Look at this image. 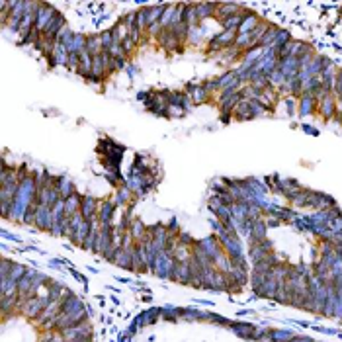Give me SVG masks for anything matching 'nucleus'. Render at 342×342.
Masks as SVG:
<instances>
[{
	"mask_svg": "<svg viewBox=\"0 0 342 342\" xmlns=\"http://www.w3.org/2000/svg\"><path fill=\"white\" fill-rule=\"evenodd\" d=\"M235 41H237V31H233V29H221L219 33H215V35L207 41L205 53H207V57L221 55L225 49L235 45Z\"/></svg>",
	"mask_w": 342,
	"mask_h": 342,
	"instance_id": "1",
	"label": "nucleus"
},
{
	"mask_svg": "<svg viewBox=\"0 0 342 342\" xmlns=\"http://www.w3.org/2000/svg\"><path fill=\"white\" fill-rule=\"evenodd\" d=\"M47 303H49V299H45V297H29L27 301H23L22 305H20V311L27 319H39V315L43 313Z\"/></svg>",
	"mask_w": 342,
	"mask_h": 342,
	"instance_id": "2",
	"label": "nucleus"
},
{
	"mask_svg": "<svg viewBox=\"0 0 342 342\" xmlns=\"http://www.w3.org/2000/svg\"><path fill=\"white\" fill-rule=\"evenodd\" d=\"M157 43H159V47L162 49V51H166L168 55H174V53H182L184 51V45L186 43H182L170 29H164L162 33H160L159 37H157Z\"/></svg>",
	"mask_w": 342,
	"mask_h": 342,
	"instance_id": "3",
	"label": "nucleus"
},
{
	"mask_svg": "<svg viewBox=\"0 0 342 342\" xmlns=\"http://www.w3.org/2000/svg\"><path fill=\"white\" fill-rule=\"evenodd\" d=\"M184 92L190 96V100H192V104H194V106H202V104H209V102H213V98L205 92L202 82H186Z\"/></svg>",
	"mask_w": 342,
	"mask_h": 342,
	"instance_id": "4",
	"label": "nucleus"
},
{
	"mask_svg": "<svg viewBox=\"0 0 342 342\" xmlns=\"http://www.w3.org/2000/svg\"><path fill=\"white\" fill-rule=\"evenodd\" d=\"M25 4H27V0H12L10 20H8V23H6V27H8V29H12L14 33H18V31H20L23 14H25Z\"/></svg>",
	"mask_w": 342,
	"mask_h": 342,
	"instance_id": "5",
	"label": "nucleus"
},
{
	"mask_svg": "<svg viewBox=\"0 0 342 342\" xmlns=\"http://www.w3.org/2000/svg\"><path fill=\"white\" fill-rule=\"evenodd\" d=\"M115 211H117V205H115L114 198L100 200V209H98V221H100V225H114Z\"/></svg>",
	"mask_w": 342,
	"mask_h": 342,
	"instance_id": "6",
	"label": "nucleus"
},
{
	"mask_svg": "<svg viewBox=\"0 0 342 342\" xmlns=\"http://www.w3.org/2000/svg\"><path fill=\"white\" fill-rule=\"evenodd\" d=\"M337 110H339V102H337L335 94H329V96H325L323 100L317 102V114H319L325 121H333Z\"/></svg>",
	"mask_w": 342,
	"mask_h": 342,
	"instance_id": "7",
	"label": "nucleus"
},
{
	"mask_svg": "<svg viewBox=\"0 0 342 342\" xmlns=\"http://www.w3.org/2000/svg\"><path fill=\"white\" fill-rule=\"evenodd\" d=\"M98 209H100V200H96L92 194H84L80 204V215L84 217V221L92 223L94 219H98Z\"/></svg>",
	"mask_w": 342,
	"mask_h": 342,
	"instance_id": "8",
	"label": "nucleus"
},
{
	"mask_svg": "<svg viewBox=\"0 0 342 342\" xmlns=\"http://www.w3.org/2000/svg\"><path fill=\"white\" fill-rule=\"evenodd\" d=\"M67 25V18H65V14H61L59 10H57V14L51 18V22L45 25V29H43V37H47V39H51V41H57V37H59V33L63 31V27Z\"/></svg>",
	"mask_w": 342,
	"mask_h": 342,
	"instance_id": "9",
	"label": "nucleus"
},
{
	"mask_svg": "<svg viewBox=\"0 0 342 342\" xmlns=\"http://www.w3.org/2000/svg\"><path fill=\"white\" fill-rule=\"evenodd\" d=\"M57 14V8L49 2H39V8H37V14H35V29H39L43 33L45 25L51 22V18Z\"/></svg>",
	"mask_w": 342,
	"mask_h": 342,
	"instance_id": "10",
	"label": "nucleus"
},
{
	"mask_svg": "<svg viewBox=\"0 0 342 342\" xmlns=\"http://www.w3.org/2000/svg\"><path fill=\"white\" fill-rule=\"evenodd\" d=\"M317 114V100L313 94L303 92L297 98V115L299 117H309V115Z\"/></svg>",
	"mask_w": 342,
	"mask_h": 342,
	"instance_id": "11",
	"label": "nucleus"
},
{
	"mask_svg": "<svg viewBox=\"0 0 342 342\" xmlns=\"http://www.w3.org/2000/svg\"><path fill=\"white\" fill-rule=\"evenodd\" d=\"M35 227L39 231H51L53 227V211L49 205H35Z\"/></svg>",
	"mask_w": 342,
	"mask_h": 342,
	"instance_id": "12",
	"label": "nucleus"
},
{
	"mask_svg": "<svg viewBox=\"0 0 342 342\" xmlns=\"http://www.w3.org/2000/svg\"><path fill=\"white\" fill-rule=\"evenodd\" d=\"M67 61H68L67 47L57 41V43H55V51H53V57H51V59H47V67H49V68L67 67Z\"/></svg>",
	"mask_w": 342,
	"mask_h": 342,
	"instance_id": "13",
	"label": "nucleus"
},
{
	"mask_svg": "<svg viewBox=\"0 0 342 342\" xmlns=\"http://www.w3.org/2000/svg\"><path fill=\"white\" fill-rule=\"evenodd\" d=\"M243 8H245V6H243V4H239V2H219V8H217L215 18H217L219 22H223V20H227V18H231V16L239 14Z\"/></svg>",
	"mask_w": 342,
	"mask_h": 342,
	"instance_id": "14",
	"label": "nucleus"
},
{
	"mask_svg": "<svg viewBox=\"0 0 342 342\" xmlns=\"http://www.w3.org/2000/svg\"><path fill=\"white\" fill-rule=\"evenodd\" d=\"M55 190H57V192L61 194V198H65V200H67L68 196L76 194V186H74V182L68 180L65 174H57V178H55Z\"/></svg>",
	"mask_w": 342,
	"mask_h": 342,
	"instance_id": "15",
	"label": "nucleus"
},
{
	"mask_svg": "<svg viewBox=\"0 0 342 342\" xmlns=\"http://www.w3.org/2000/svg\"><path fill=\"white\" fill-rule=\"evenodd\" d=\"M278 68L286 74V78H292L299 74V59L297 57H286V59H278Z\"/></svg>",
	"mask_w": 342,
	"mask_h": 342,
	"instance_id": "16",
	"label": "nucleus"
},
{
	"mask_svg": "<svg viewBox=\"0 0 342 342\" xmlns=\"http://www.w3.org/2000/svg\"><path fill=\"white\" fill-rule=\"evenodd\" d=\"M196 8H198L200 23H204L209 18H215L217 8H219V2H196Z\"/></svg>",
	"mask_w": 342,
	"mask_h": 342,
	"instance_id": "17",
	"label": "nucleus"
},
{
	"mask_svg": "<svg viewBox=\"0 0 342 342\" xmlns=\"http://www.w3.org/2000/svg\"><path fill=\"white\" fill-rule=\"evenodd\" d=\"M262 53H264V49H262V47H254V49H249V51H245V53H243V59H241V65H239V67L245 68V70H251V68H254V65L258 63V59L262 57Z\"/></svg>",
	"mask_w": 342,
	"mask_h": 342,
	"instance_id": "18",
	"label": "nucleus"
},
{
	"mask_svg": "<svg viewBox=\"0 0 342 342\" xmlns=\"http://www.w3.org/2000/svg\"><path fill=\"white\" fill-rule=\"evenodd\" d=\"M112 198H114L117 209H123V207H127V205L135 200L133 192H131V190H129L125 184H123V186H119V188L115 190V196H112Z\"/></svg>",
	"mask_w": 342,
	"mask_h": 342,
	"instance_id": "19",
	"label": "nucleus"
},
{
	"mask_svg": "<svg viewBox=\"0 0 342 342\" xmlns=\"http://www.w3.org/2000/svg\"><path fill=\"white\" fill-rule=\"evenodd\" d=\"M335 205H339V204H337V200H335L333 196L315 190V202H313V209H315V211H327V209H331V207H335Z\"/></svg>",
	"mask_w": 342,
	"mask_h": 342,
	"instance_id": "20",
	"label": "nucleus"
},
{
	"mask_svg": "<svg viewBox=\"0 0 342 342\" xmlns=\"http://www.w3.org/2000/svg\"><path fill=\"white\" fill-rule=\"evenodd\" d=\"M67 47L68 55L70 53H76V55H80V53H84L86 51V33H82V31H76L74 33V37L70 39V43Z\"/></svg>",
	"mask_w": 342,
	"mask_h": 342,
	"instance_id": "21",
	"label": "nucleus"
},
{
	"mask_svg": "<svg viewBox=\"0 0 342 342\" xmlns=\"http://www.w3.org/2000/svg\"><path fill=\"white\" fill-rule=\"evenodd\" d=\"M86 53H90L92 57L104 53V47H102V37L98 31L94 33H86Z\"/></svg>",
	"mask_w": 342,
	"mask_h": 342,
	"instance_id": "22",
	"label": "nucleus"
},
{
	"mask_svg": "<svg viewBox=\"0 0 342 342\" xmlns=\"http://www.w3.org/2000/svg\"><path fill=\"white\" fill-rule=\"evenodd\" d=\"M92 65H94V57L90 53H80V67H78V76H82L84 80H88L92 76Z\"/></svg>",
	"mask_w": 342,
	"mask_h": 342,
	"instance_id": "23",
	"label": "nucleus"
},
{
	"mask_svg": "<svg viewBox=\"0 0 342 342\" xmlns=\"http://www.w3.org/2000/svg\"><path fill=\"white\" fill-rule=\"evenodd\" d=\"M166 6H168V2H159V4H151V6H147V22H149V25H151V23L160 22V18H162V14H164Z\"/></svg>",
	"mask_w": 342,
	"mask_h": 342,
	"instance_id": "24",
	"label": "nucleus"
},
{
	"mask_svg": "<svg viewBox=\"0 0 342 342\" xmlns=\"http://www.w3.org/2000/svg\"><path fill=\"white\" fill-rule=\"evenodd\" d=\"M80 204H82V194H72V196H68L67 200H65V215L67 217H72L74 213H78L80 211Z\"/></svg>",
	"mask_w": 342,
	"mask_h": 342,
	"instance_id": "25",
	"label": "nucleus"
},
{
	"mask_svg": "<svg viewBox=\"0 0 342 342\" xmlns=\"http://www.w3.org/2000/svg\"><path fill=\"white\" fill-rule=\"evenodd\" d=\"M260 20H262V18H260L258 14L251 12V14H249V16L243 20V23H241V27H239V31H237V33H239V35H249L252 29H254L258 23H260Z\"/></svg>",
	"mask_w": 342,
	"mask_h": 342,
	"instance_id": "26",
	"label": "nucleus"
},
{
	"mask_svg": "<svg viewBox=\"0 0 342 342\" xmlns=\"http://www.w3.org/2000/svg\"><path fill=\"white\" fill-rule=\"evenodd\" d=\"M184 23H188L190 27L198 25L200 23V18H198V8L194 2H184Z\"/></svg>",
	"mask_w": 342,
	"mask_h": 342,
	"instance_id": "27",
	"label": "nucleus"
},
{
	"mask_svg": "<svg viewBox=\"0 0 342 342\" xmlns=\"http://www.w3.org/2000/svg\"><path fill=\"white\" fill-rule=\"evenodd\" d=\"M278 31H280V25H278V23L270 22V27H268V29H266V33L260 37L258 47H262V49H266V47H272L274 41H276V35H278Z\"/></svg>",
	"mask_w": 342,
	"mask_h": 342,
	"instance_id": "28",
	"label": "nucleus"
},
{
	"mask_svg": "<svg viewBox=\"0 0 342 342\" xmlns=\"http://www.w3.org/2000/svg\"><path fill=\"white\" fill-rule=\"evenodd\" d=\"M129 233H131V237H133V241L135 243H141L143 239H145V235H147V225L141 221V219H133L131 221V225H129Z\"/></svg>",
	"mask_w": 342,
	"mask_h": 342,
	"instance_id": "29",
	"label": "nucleus"
},
{
	"mask_svg": "<svg viewBox=\"0 0 342 342\" xmlns=\"http://www.w3.org/2000/svg\"><path fill=\"white\" fill-rule=\"evenodd\" d=\"M55 43H57V41H51V39H47V37H43V35H41V37H39V41L35 43V49H37V51H39V53L45 57V61H47V59H51V57H53Z\"/></svg>",
	"mask_w": 342,
	"mask_h": 342,
	"instance_id": "30",
	"label": "nucleus"
},
{
	"mask_svg": "<svg viewBox=\"0 0 342 342\" xmlns=\"http://www.w3.org/2000/svg\"><path fill=\"white\" fill-rule=\"evenodd\" d=\"M176 8H178V4H168V6H166V10H164V14H162V18H160L162 29H170V27H172L174 16H176Z\"/></svg>",
	"mask_w": 342,
	"mask_h": 342,
	"instance_id": "31",
	"label": "nucleus"
},
{
	"mask_svg": "<svg viewBox=\"0 0 342 342\" xmlns=\"http://www.w3.org/2000/svg\"><path fill=\"white\" fill-rule=\"evenodd\" d=\"M292 41H294L292 31H290V29H282V27H280V31H278V35H276V41H274L272 49L274 51H278V49L286 47L288 43H292Z\"/></svg>",
	"mask_w": 342,
	"mask_h": 342,
	"instance_id": "32",
	"label": "nucleus"
},
{
	"mask_svg": "<svg viewBox=\"0 0 342 342\" xmlns=\"http://www.w3.org/2000/svg\"><path fill=\"white\" fill-rule=\"evenodd\" d=\"M204 23H198V25H194V27H190V33H188V41L186 43H190V45H200L202 43V39H204Z\"/></svg>",
	"mask_w": 342,
	"mask_h": 342,
	"instance_id": "33",
	"label": "nucleus"
},
{
	"mask_svg": "<svg viewBox=\"0 0 342 342\" xmlns=\"http://www.w3.org/2000/svg\"><path fill=\"white\" fill-rule=\"evenodd\" d=\"M268 80H270V86H272V88L280 90V88L286 84V80H288V78H286V74H284L280 68H276V70H272V72L268 74Z\"/></svg>",
	"mask_w": 342,
	"mask_h": 342,
	"instance_id": "34",
	"label": "nucleus"
},
{
	"mask_svg": "<svg viewBox=\"0 0 342 342\" xmlns=\"http://www.w3.org/2000/svg\"><path fill=\"white\" fill-rule=\"evenodd\" d=\"M202 84H204L205 92L215 100V98H217V94H219V78H217V76L205 78V80H202Z\"/></svg>",
	"mask_w": 342,
	"mask_h": 342,
	"instance_id": "35",
	"label": "nucleus"
},
{
	"mask_svg": "<svg viewBox=\"0 0 342 342\" xmlns=\"http://www.w3.org/2000/svg\"><path fill=\"white\" fill-rule=\"evenodd\" d=\"M278 106H284L286 114L292 115V117L297 114V98H296V96H288V98H282Z\"/></svg>",
	"mask_w": 342,
	"mask_h": 342,
	"instance_id": "36",
	"label": "nucleus"
},
{
	"mask_svg": "<svg viewBox=\"0 0 342 342\" xmlns=\"http://www.w3.org/2000/svg\"><path fill=\"white\" fill-rule=\"evenodd\" d=\"M270 115V110L264 108L258 100H251V119H256V117H266Z\"/></svg>",
	"mask_w": 342,
	"mask_h": 342,
	"instance_id": "37",
	"label": "nucleus"
},
{
	"mask_svg": "<svg viewBox=\"0 0 342 342\" xmlns=\"http://www.w3.org/2000/svg\"><path fill=\"white\" fill-rule=\"evenodd\" d=\"M100 37H102V47H104V51L108 53V51L112 49V45H114V35H112V31H110V29H102V31H100Z\"/></svg>",
	"mask_w": 342,
	"mask_h": 342,
	"instance_id": "38",
	"label": "nucleus"
},
{
	"mask_svg": "<svg viewBox=\"0 0 342 342\" xmlns=\"http://www.w3.org/2000/svg\"><path fill=\"white\" fill-rule=\"evenodd\" d=\"M333 94H335L339 106H342V68H339V72H337V82H335V90H333Z\"/></svg>",
	"mask_w": 342,
	"mask_h": 342,
	"instance_id": "39",
	"label": "nucleus"
},
{
	"mask_svg": "<svg viewBox=\"0 0 342 342\" xmlns=\"http://www.w3.org/2000/svg\"><path fill=\"white\" fill-rule=\"evenodd\" d=\"M74 33H76V31H72L68 25H65V27H63V31L59 33L57 41H59V43H63V45H68V43H70V39L74 37Z\"/></svg>",
	"mask_w": 342,
	"mask_h": 342,
	"instance_id": "40",
	"label": "nucleus"
},
{
	"mask_svg": "<svg viewBox=\"0 0 342 342\" xmlns=\"http://www.w3.org/2000/svg\"><path fill=\"white\" fill-rule=\"evenodd\" d=\"M78 67H80V55H76V53H70L68 55V61H67V68L70 70V72H78Z\"/></svg>",
	"mask_w": 342,
	"mask_h": 342,
	"instance_id": "41",
	"label": "nucleus"
},
{
	"mask_svg": "<svg viewBox=\"0 0 342 342\" xmlns=\"http://www.w3.org/2000/svg\"><path fill=\"white\" fill-rule=\"evenodd\" d=\"M121 47H123L125 55H127V57H131V55H133V53L137 51V47H139V45H137L135 41L131 39V37H125V39L121 41Z\"/></svg>",
	"mask_w": 342,
	"mask_h": 342,
	"instance_id": "42",
	"label": "nucleus"
},
{
	"mask_svg": "<svg viewBox=\"0 0 342 342\" xmlns=\"http://www.w3.org/2000/svg\"><path fill=\"white\" fill-rule=\"evenodd\" d=\"M108 53H110V57H114V59H129V57L125 55V51H123L121 43H114V45H112V49H110Z\"/></svg>",
	"mask_w": 342,
	"mask_h": 342,
	"instance_id": "43",
	"label": "nucleus"
},
{
	"mask_svg": "<svg viewBox=\"0 0 342 342\" xmlns=\"http://www.w3.org/2000/svg\"><path fill=\"white\" fill-rule=\"evenodd\" d=\"M186 115V110L180 106H168V119H180Z\"/></svg>",
	"mask_w": 342,
	"mask_h": 342,
	"instance_id": "44",
	"label": "nucleus"
},
{
	"mask_svg": "<svg viewBox=\"0 0 342 342\" xmlns=\"http://www.w3.org/2000/svg\"><path fill=\"white\" fill-rule=\"evenodd\" d=\"M22 223H25V225H35V204L31 205V207H27Z\"/></svg>",
	"mask_w": 342,
	"mask_h": 342,
	"instance_id": "45",
	"label": "nucleus"
},
{
	"mask_svg": "<svg viewBox=\"0 0 342 342\" xmlns=\"http://www.w3.org/2000/svg\"><path fill=\"white\" fill-rule=\"evenodd\" d=\"M151 96H153V90H139L135 98L141 102V104H145V102H149V100H151Z\"/></svg>",
	"mask_w": 342,
	"mask_h": 342,
	"instance_id": "46",
	"label": "nucleus"
},
{
	"mask_svg": "<svg viewBox=\"0 0 342 342\" xmlns=\"http://www.w3.org/2000/svg\"><path fill=\"white\" fill-rule=\"evenodd\" d=\"M125 74H127V76L133 80L135 76H139V68H137L133 63H129V65H127V68H125Z\"/></svg>",
	"mask_w": 342,
	"mask_h": 342,
	"instance_id": "47",
	"label": "nucleus"
},
{
	"mask_svg": "<svg viewBox=\"0 0 342 342\" xmlns=\"http://www.w3.org/2000/svg\"><path fill=\"white\" fill-rule=\"evenodd\" d=\"M264 221H266V227H280V225H282V219H278V217H274V215L264 217Z\"/></svg>",
	"mask_w": 342,
	"mask_h": 342,
	"instance_id": "48",
	"label": "nucleus"
},
{
	"mask_svg": "<svg viewBox=\"0 0 342 342\" xmlns=\"http://www.w3.org/2000/svg\"><path fill=\"white\" fill-rule=\"evenodd\" d=\"M219 119H221V123H231L233 121V114H227V112H219Z\"/></svg>",
	"mask_w": 342,
	"mask_h": 342,
	"instance_id": "49",
	"label": "nucleus"
},
{
	"mask_svg": "<svg viewBox=\"0 0 342 342\" xmlns=\"http://www.w3.org/2000/svg\"><path fill=\"white\" fill-rule=\"evenodd\" d=\"M303 131L305 133H311V135H319V129H315V127H311V125H303Z\"/></svg>",
	"mask_w": 342,
	"mask_h": 342,
	"instance_id": "50",
	"label": "nucleus"
},
{
	"mask_svg": "<svg viewBox=\"0 0 342 342\" xmlns=\"http://www.w3.org/2000/svg\"><path fill=\"white\" fill-rule=\"evenodd\" d=\"M341 16H342V8H341Z\"/></svg>",
	"mask_w": 342,
	"mask_h": 342,
	"instance_id": "51",
	"label": "nucleus"
}]
</instances>
